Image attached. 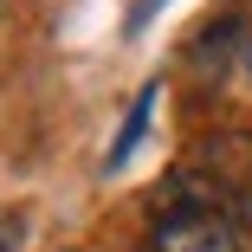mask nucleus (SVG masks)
<instances>
[{"label":"nucleus","instance_id":"1","mask_svg":"<svg viewBox=\"0 0 252 252\" xmlns=\"http://www.w3.org/2000/svg\"><path fill=\"white\" fill-rule=\"evenodd\" d=\"M149 252H239V226L188 168H175L162 181V194H156Z\"/></svg>","mask_w":252,"mask_h":252},{"label":"nucleus","instance_id":"2","mask_svg":"<svg viewBox=\"0 0 252 252\" xmlns=\"http://www.w3.org/2000/svg\"><path fill=\"white\" fill-rule=\"evenodd\" d=\"M156 97H162V84H142V91H136V104H129V123L117 129V142H110L104 168H123V162L136 156V142L149 136V117H156Z\"/></svg>","mask_w":252,"mask_h":252},{"label":"nucleus","instance_id":"3","mask_svg":"<svg viewBox=\"0 0 252 252\" xmlns=\"http://www.w3.org/2000/svg\"><path fill=\"white\" fill-rule=\"evenodd\" d=\"M233 39H239V20H214V32H200V45H194V59H200V65H207V59L220 65V52H226Z\"/></svg>","mask_w":252,"mask_h":252},{"label":"nucleus","instance_id":"4","mask_svg":"<svg viewBox=\"0 0 252 252\" xmlns=\"http://www.w3.org/2000/svg\"><path fill=\"white\" fill-rule=\"evenodd\" d=\"M226 214H233V226H239V233L252 239V175H246V181L233 188V200H226Z\"/></svg>","mask_w":252,"mask_h":252},{"label":"nucleus","instance_id":"5","mask_svg":"<svg viewBox=\"0 0 252 252\" xmlns=\"http://www.w3.org/2000/svg\"><path fill=\"white\" fill-rule=\"evenodd\" d=\"M20 233H26L20 214H0V252H20Z\"/></svg>","mask_w":252,"mask_h":252},{"label":"nucleus","instance_id":"6","mask_svg":"<svg viewBox=\"0 0 252 252\" xmlns=\"http://www.w3.org/2000/svg\"><path fill=\"white\" fill-rule=\"evenodd\" d=\"M246 78H252V45H246Z\"/></svg>","mask_w":252,"mask_h":252}]
</instances>
